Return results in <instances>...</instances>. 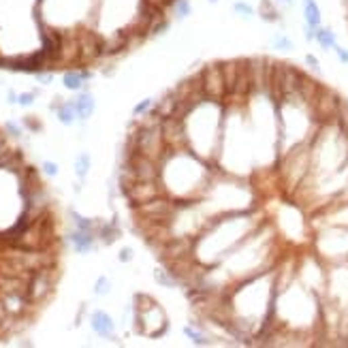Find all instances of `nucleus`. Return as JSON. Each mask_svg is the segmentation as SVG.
<instances>
[{
	"instance_id": "1",
	"label": "nucleus",
	"mask_w": 348,
	"mask_h": 348,
	"mask_svg": "<svg viewBox=\"0 0 348 348\" xmlns=\"http://www.w3.org/2000/svg\"><path fill=\"white\" fill-rule=\"evenodd\" d=\"M314 103V111H316V115L321 120H331V118H335L337 115V96L333 94V92H329V90H318V94H316V99L312 101Z\"/></svg>"
},
{
	"instance_id": "2",
	"label": "nucleus",
	"mask_w": 348,
	"mask_h": 348,
	"mask_svg": "<svg viewBox=\"0 0 348 348\" xmlns=\"http://www.w3.org/2000/svg\"><path fill=\"white\" fill-rule=\"evenodd\" d=\"M90 327H92V331L99 335V337H113V331H115L113 318L107 312H103V310L92 312V316H90Z\"/></svg>"
},
{
	"instance_id": "3",
	"label": "nucleus",
	"mask_w": 348,
	"mask_h": 348,
	"mask_svg": "<svg viewBox=\"0 0 348 348\" xmlns=\"http://www.w3.org/2000/svg\"><path fill=\"white\" fill-rule=\"evenodd\" d=\"M71 244H73V248H75V252L88 254L90 250H94V235H92V231L75 229L73 233H71Z\"/></svg>"
},
{
	"instance_id": "4",
	"label": "nucleus",
	"mask_w": 348,
	"mask_h": 348,
	"mask_svg": "<svg viewBox=\"0 0 348 348\" xmlns=\"http://www.w3.org/2000/svg\"><path fill=\"white\" fill-rule=\"evenodd\" d=\"M73 107H75L77 118H79V120H88L90 115L94 113V109H96L94 96L90 92H79V96L73 101Z\"/></svg>"
},
{
	"instance_id": "5",
	"label": "nucleus",
	"mask_w": 348,
	"mask_h": 348,
	"mask_svg": "<svg viewBox=\"0 0 348 348\" xmlns=\"http://www.w3.org/2000/svg\"><path fill=\"white\" fill-rule=\"evenodd\" d=\"M85 79H90V73L88 71H69V73H64L62 75V85L66 90H71V92H79L83 88V81Z\"/></svg>"
},
{
	"instance_id": "6",
	"label": "nucleus",
	"mask_w": 348,
	"mask_h": 348,
	"mask_svg": "<svg viewBox=\"0 0 348 348\" xmlns=\"http://www.w3.org/2000/svg\"><path fill=\"white\" fill-rule=\"evenodd\" d=\"M303 3V19H306V26L310 28H318L323 22V15H321V7H318L316 0H301Z\"/></svg>"
},
{
	"instance_id": "7",
	"label": "nucleus",
	"mask_w": 348,
	"mask_h": 348,
	"mask_svg": "<svg viewBox=\"0 0 348 348\" xmlns=\"http://www.w3.org/2000/svg\"><path fill=\"white\" fill-rule=\"evenodd\" d=\"M314 41L323 47V50H333V47L337 45L335 43V32L331 30V28H316V34H314Z\"/></svg>"
},
{
	"instance_id": "8",
	"label": "nucleus",
	"mask_w": 348,
	"mask_h": 348,
	"mask_svg": "<svg viewBox=\"0 0 348 348\" xmlns=\"http://www.w3.org/2000/svg\"><path fill=\"white\" fill-rule=\"evenodd\" d=\"M171 13L176 19H188L192 15V3L190 0H169Z\"/></svg>"
},
{
	"instance_id": "9",
	"label": "nucleus",
	"mask_w": 348,
	"mask_h": 348,
	"mask_svg": "<svg viewBox=\"0 0 348 348\" xmlns=\"http://www.w3.org/2000/svg\"><path fill=\"white\" fill-rule=\"evenodd\" d=\"M154 280H156L160 286H165V288H176L180 284L178 276L173 272H169V269H162V267H158L156 272H154Z\"/></svg>"
},
{
	"instance_id": "10",
	"label": "nucleus",
	"mask_w": 348,
	"mask_h": 348,
	"mask_svg": "<svg viewBox=\"0 0 348 348\" xmlns=\"http://www.w3.org/2000/svg\"><path fill=\"white\" fill-rule=\"evenodd\" d=\"M56 115H58V120H60L64 126L75 124V118H77L73 103H60V105H58V109H56Z\"/></svg>"
},
{
	"instance_id": "11",
	"label": "nucleus",
	"mask_w": 348,
	"mask_h": 348,
	"mask_svg": "<svg viewBox=\"0 0 348 348\" xmlns=\"http://www.w3.org/2000/svg\"><path fill=\"white\" fill-rule=\"evenodd\" d=\"M231 9H233V13L241 19H252L256 15V9L250 3H246V0H235V3L231 5Z\"/></svg>"
},
{
	"instance_id": "12",
	"label": "nucleus",
	"mask_w": 348,
	"mask_h": 348,
	"mask_svg": "<svg viewBox=\"0 0 348 348\" xmlns=\"http://www.w3.org/2000/svg\"><path fill=\"white\" fill-rule=\"evenodd\" d=\"M272 47L280 52H293L295 50V43L291 41V36L284 34V32H276L272 36Z\"/></svg>"
},
{
	"instance_id": "13",
	"label": "nucleus",
	"mask_w": 348,
	"mask_h": 348,
	"mask_svg": "<svg viewBox=\"0 0 348 348\" xmlns=\"http://www.w3.org/2000/svg\"><path fill=\"white\" fill-rule=\"evenodd\" d=\"M90 165H92V160H90V154L88 152H81L79 156L75 158V173H77V178L83 180L85 176H88V171H90Z\"/></svg>"
},
{
	"instance_id": "14",
	"label": "nucleus",
	"mask_w": 348,
	"mask_h": 348,
	"mask_svg": "<svg viewBox=\"0 0 348 348\" xmlns=\"http://www.w3.org/2000/svg\"><path fill=\"white\" fill-rule=\"evenodd\" d=\"M184 335H188L190 340H192V344H199V346H209V344H211L209 337L203 333V331L195 329L192 325H186V327H184Z\"/></svg>"
},
{
	"instance_id": "15",
	"label": "nucleus",
	"mask_w": 348,
	"mask_h": 348,
	"mask_svg": "<svg viewBox=\"0 0 348 348\" xmlns=\"http://www.w3.org/2000/svg\"><path fill=\"white\" fill-rule=\"evenodd\" d=\"M258 13H260V17H263L265 22H278V19H280V13L276 11L274 5L269 3V0H263V5H260Z\"/></svg>"
},
{
	"instance_id": "16",
	"label": "nucleus",
	"mask_w": 348,
	"mask_h": 348,
	"mask_svg": "<svg viewBox=\"0 0 348 348\" xmlns=\"http://www.w3.org/2000/svg\"><path fill=\"white\" fill-rule=\"evenodd\" d=\"M71 218H73V222H75V229H81V231H92V229H94V222H92L90 218L77 214V211H71Z\"/></svg>"
},
{
	"instance_id": "17",
	"label": "nucleus",
	"mask_w": 348,
	"mask_h": 348,
	"mask_svg": "<svg viewBox=\"0 0 348 348\" xmlns=\"http://www.w3.org/2000/svg\"><path fill=\"white\" fill-rule=\"evenodd\" d=\"M337 122H340V126L348 133V101H340L337 103Z\"/></svg>"
},
{
	"instance_id": "18",
	"label": "nucleus",
	"mask_w": 348,
	"mask_h": 348,
	"mask_svg": "<svg viewBox=\"0 0 348 348\" xmlns=\"http://www.w3.org/2000/svg\"><path fill=\"white\" fill-rule=\"evenodd\" d=\"M109 291H111V282H109V278H107V276H101L99 280H96V284H94V295L105 297Z\"/></svg>"
},
{
	"instance_id": "19",
	"label": "nucleus",
	"mask_w": 348,
	"mask_h": 348,
	"mask_svg": "<svg viewBox=\"0 0 348 348\" xmlns=\"http://www.w3.org/2000/svg\"><path fill=\"white\" fill-rule=\"evenodd\" d=\"M152 107H154V101H152V99H143L139 105H135L133 115H143V113H148Z\"/></svg>"
},
{
	"instance_id": "20",
	"label": "nucleus",
	"mask_w": 348,
	"mask_h": 348,
	"mask_svg": "<svg viewBox=\"0 0 348 348\" xmlns=\"http://www.w3.org/2000/svg\"><path fill=\"white\" fill-rule=\"evenodd\" d=\"M41 169H43L45 176H50V178H56L58 176V165H56V162H52V160H45L43 165H41Z\"/></svg>"
},
{
	"instance_id": "21",
	"label": "nucleus",
	"mask_w": 348,
	"mask_h": 348,
	"mask_svg": "<svg viewBox=\"0 0 348 348\" xmlns=\"http://www.w3.org/2000/svg\"><path fill=\"white\" fill-rule=\"evenodd\" d=\"M17 103L22 105V107H30V105L34 103V92H24L17 96Z\"/></svg>"
},
{
	"instance_id": "22",
	"label": "nucleus",
	"mask_w": 348,
	"mask_h": 348,
	"mask_svg": "<svg viewBox=\"0 0 348 348\" xmlns=\"http://www.w3.org/2000/svg\"><path fill=\"white\" fill-rule=\"evenodd\" d=\"M333 50H335L337 60H340L342 64H348V50H346V47H342V45H335Z\"/></svg>"
},
{
	"instance_id": "23",
	"label": "nucleus",
	"mask_w": 348,
	"mask_h": 348,
	"mask_svg": "<svg viewBox=\"0 0 348 348\" xmlns=\"http://www.w3.org/2000/svg\"><path fill=\"white\" fill-rule=\"evenodd\" d=\"M118 258L122 260V263H128V260H133V248H122Z\"/></svg>"
},
{
	"instance_id": "24",
	"label": "nucleus",
	"mask_w": 348,
	"mask_h": 348,
	"mask_svg": "<svg viewBox=\"0 0 348 348\" xmlns=\"http://www.w3.org/2000/svg\"><path fill=\"white\" fill-rule=\"evenodd\" d=\"M36 79L41 81L43 85H47V83H52V79H54V75L52 73H43V71H38L36 73Z\"/></svg>"
},
{
	"instance_id": "25",
	"label": "nucleus",
	"mask_w": 348,
	"mask_h": 348,
	"mask_svg": "<svg viewBox=\"0 0 348 348\" xmlns=\"http://www.w3.org/2000/svg\"><path fill=\"white\" fill-rule=\"evenodd\" d=\"M7 130L13 135V137H19V135H22V130H19V126L17 124H13V122H7Z\"/></svg>"
},
{
	"instance_id": "26",
	"label": "nucleus",
	"mask_w": 348,
	"mask_h": 348,
	"mask_svg": "<svg viewBox=\"0 0 348 348\" xmlns=\"http://www.w3.org/2000/svg\"><path fill=\"white\" fill-rule=\"evenodd\" d=\"M306 62H308V64H310V66H312V69H314V71H318V69H321V64H318V60H316V58H314L312 54H308V56H306Z\"/></svg>"
},
{
	"instance_id": "27",
	"label": "nucleus",
	"mask_w": 348,
	"mask_h": 348,
	"mask_svg": "<svg viewBox=\"0 0 348 348\" xmlns=\"http://www.w3.org/2000/svg\"><path fill=\"white\" fill-rule=\"evenodd\" d=\"M17 96H19V94L11 90V92H9V103H11V105H15V103H17Z\"/></svg>"
},
{
	"instance_id": "28",
	"label": "nucleus",
	"mask_w": 348,
	"mask_h": 348,
	"mask_svg": "<svg viewBox=\"0 0 348 348\" xmlns=\"http://www.w3.org/2000/svg\"><path fill=\"white\" fill-rule=\"evenodd\" d=\"M276 3H280V5H291L293 0H276Z\"/></svg>"
},
{
	"instance_id": "29",
	"label": "nucleus",
	"mask_w": 348,
	"mask_h": 348,
	"mask_svg": "<svg viewBox=\"0 0 348 348\" xmlns=\"http://www.w3.org/2000/svg\"><path fill=\"white\" fill-rule=\"evenodd\" d=\"M207 3H209V5H216V3H220V0H207Z\"/></svg>"
}]
</instances>
